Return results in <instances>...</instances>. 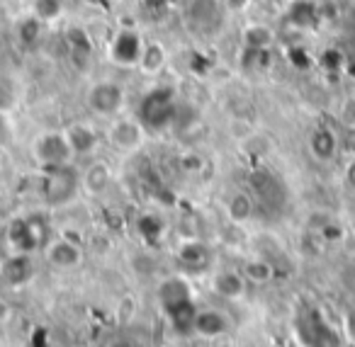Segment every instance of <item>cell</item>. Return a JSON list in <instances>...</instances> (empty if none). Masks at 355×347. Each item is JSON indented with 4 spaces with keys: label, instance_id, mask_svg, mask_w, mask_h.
Returning a JSON list of instances; mask_svg holds the SVG:
<instances>
[{
    "label": "cell",
    "instance_id": "cell-4",
    "mask_svg": "<svg viewBox=\"0 0 355 347\" xmlns=\"http://www.w3.org/2000/svg\"><path fill=\"white\" fill-rule=\"evenodd\" d=\"M6 238L15 253H35L46 245L49 231L40 216H25V219H15L8 226Z\"/></svg>",
    "mask_w": 355,
    "mask_h": 347
},
{
    "label": "cell",
    "instance_id": "cell-2",
    "mask_svg": "<svg viewBox=\"0 0 355 347\" xmlns=\"http://www.w3.org/2000/svg\"><path fill=\"white\" fill-rule=\"evenodd\" d=\"M178 112L175 93L168 85H158V88L148 90L144 95L141 105H139V122L146 127V132H163L173 124Z\"/></svg>",
    "mask_w": 355,
    "mask_h": 347
},
{
    "label": "cell",
    "instance_id": "cell-30",
    "mask_svg": "<svg viewBox=\"0 0 355 347\" xmlns=\"http://www.w3.org/2000/svg\"><path fill=\"white\" fill-rule=\"evenodd\" d=\"M110 347H137V345H134L132 340H117V342H112Z\"/></svg>",
    "mask_w": 355,
    "mask_h": 347
},
{
    "label": "cell",
    "instance_id": "cell-32",
    "mask_svg": "<svg viewBox=\"0 0 355 347\" xmlns=\"http://www.w3.org/2000/svg\"><path fill=\"white\" fill-rule=\"evenodd\" d=\"M353 248H355V240H353Z\"/></svg>",
    "mask_w": 355,
    "mask_h": 347
},
{
    "label": "cell",
    "instance_id": "cell-18",
    "mask_svg": "<svg viewBox=\"0 0 355 347\" xmlns=\"http://www.w3.org/2000/svg\"><path fill=\"white\" fill-rule=\"evenodd\" d=\"M166 49H163L158 42H153V44H146L144 46V54H141V61H139L137 69L141 71L144 75H156L158 71L166 66Z\"/></svg>",
    "mask_w": 355,
    "mask_h": 347
},
{
    "label": "cell",
    "instance_id": "cell-27",
    "mask_svg": "<svg viewBox=\"0 0 355 347\" xmlns=\"http://www.w3.org/2000/svg\"><path fill=\"white\" fill-rule=\"evenodd\" d=\"M324 64L329 66V71H338L340 69V54H338V51H334V49L326 51V54H324Z\"/></svg>",
    "mask_w": 355,
    "mask_h": 347
},
{
    "label": "cell",
    "instance_id": "cell-31",
    "mask_svg": "<svg viewBox=\"0 0 355 347\" xmlns=\"http://www.w3.org/2000/svg\"><path fill=\"white\" fill-rule=\"evenodd\" d=\"M8 287V282H6V274H3V267H0V292Z\"/></svg>",
    "mask_w": 355,
    "mask_h": 347
},
{
    "label": "cell",
    "instance_id": "cell-26",
    "mask_svg": "<svg viewBox=\"0 0 355 347\" xmlns=\"http://www.w3.org/2000/svg\"><path fill=\"white\" fill-rule=\"evenodd\" d=\"M40 17H27V20H22L20 22V27H17V37H20L22 42H25V44H32V42H37L40 39Z\"/></svg>",
    "mask_w": 355,
    "mask_h": 347
},
{
    "label": "cell",
    "instance_id": "cell-1",
    "mask_svg": "<svg viewBox=\"0 0 355 347\" xmlns=\"http://www.w3.org/2000/svg\"><path fill=\"white\" fill-rule=\"evenodd\" d=\"M156 294L178 335H190L195 326V316H198V308H195L193 287L188 284V279H183V277L163 279V282L158 284Z\"/></svg>",
    "mask_w": 355,
    "mask_h": 347
},
{
    "label": "cell",
    "instance_id": "cell-25",
    "mask_svg": "<svg viewBox=\"0 0 355 347\" xmlns=\"http://www.w3.org/2000/svg\"><path fill=\"white\" fill-rule=\"evenodd\" d=\"M336 117H338L340 129H355V95H348V98L340 100Z\"/></svg>",
    "mask_w": 355,
    "mask_h": 347
},
{
    "label": "cell",
    "instance_id": "cell-29",
    "mask_svg": "<svg viewBox=\"0 0 355 347\" xmlns=\"http://www.w3.org/2000/svg\"><path fill=\"white\" fill-rule=\"evenodd\" d=\"M8 318H10V303L0 296V323H6Z\"/></svg>",
    "mask_w": 355,
    "mask_h": 347
},
{
    "label": "cell",
    "instance_id": "cell-7",
    "mask_svg": "<svg viewBox=\"0 0 355 347\" xmlns=\"http://www.w3.org/2000/svg\"><path fill=\"white\" fill-rule=\"evenodd\" d=\"M144 46L146 44L137 30H119L110 42V59L122 69H134L141 61Z\"/></svg>",
    "mask_w": 355,
    "mask_h": 347
},
{
    "label": "cell",
    "instance_id": "cell-24",
    "mask_svg": "<svg viewBox=\"0 0 355 347\" xmlns=\"http://www.w3.org/2000/svg\"><path fill=\"white\" fill-rule=\"evenodd\" d=\"M246 277L251 279V282H256V284L268 282V279H272V265L268 263V260H263V258L251 260V263L246 265Z\"/></svg>",
    "mask_w": 355,
    "mask_h": 347
},
{
    "label": "cell",
    "instance_id": "cell-21",
    "mask_svg": "<svg viewBox=\"0 0 355 347\" xmlns=\"http://www.w3.org/2000/svg\"><path fill=\"white\" fill-rule=\"evenodd\" d=\"M110 180H112V175H110V168L105 166V163H93L83 175V185L88 187V192H93V195H100V192L107 190Z\"/></svg>",
    "mask_w": 355,
    "mask_h": 347
},
{
    "label": "cell",
    "instance_id": "cell-9",
    "mask_svg": "<svg viewBox=\"0 0 355 347\" xmlns=\"http://www.w3.org/2000/svg\"><path fill=\"white\" fill-rule=\"evenodd\" d=\"M251 187H253V195L256 199L261 202L263 206L268 209H280L285 204V185L277 175H272L270 170H256L251 175Z\"/></svg>",
    "mask_w": 355,
    "mask_h": 347
},
{
    "label": "cell",
    "instance_id": "cell-3",
    "mask_svg": "<svg viewBox=\"0 0 355 347\" xmlns=\"http://www.w3.org/2000/svg\"><path fill=\"white\" fill-rule=\"evenodd\" d=\"M80 187L78 172L71 168V163L56 168H44V180H42V195L49 206H66L76 199Z\"/></svg>",
    "mask_w": 355,
    "mask_h": 347
},
{
    "label": "cell",
    "instance_id": "cell-12",
    "mask_svg": "<svg viewBox=\"0 0 355 347\" xmlns=\"http://www.w3.org/2000/svg\"><path fill=\"white\" fill-rule=\"evenodd\" d=\"M309 153L321 163H329L336 158V153L340 151V143H338V132H334L331 127L326 124H319V127L311 129L309 134Z\"/></svg>",
    "mask_w": 355,
    "mask_h": 347
},
{
    "label": "cell",
    "instance_id": "cell-6",
    "mask_svg": "<svg viewBox=\"0 0 355 347\" xmlns=\"http://www.w3.org/2000/svg\"><path fill=\"white\" fill-rule=\"evenodd\" d=\"M35 158L42 168L66 166L73 158V151L69 146V139L64 132H46L35 141Z\"/></svg>",
    "mask_w": 355,
    "mask_h": 347
},
{
    "label": "cell",
    "instance_id": "cell-15",
    "mask_svg": "<svg viewBox=\"0 0 355 347\" xmlns=\"http://www.w3.org/2000/svg\"><path fill=\"white\" fill-rule=\"evenodd\" d=\"M229 330V318L224 316L222 311L217 308H202L198 311L195 316V326H193V332L202 337H219Z\"/></svg>",
    "mask_w": 355,
    "mask_h": 347
},
{
    "label": "cell",
    "instance_id": "cell-10",
    "mask_svg": "<svg viewBox=\"0 0 355 347\" xmlns=\"http://www.w3.org/2000/svg\"><path fill=\"white\" fill-rule=\"evenodd\" d=\"M185 17H188L190 27L209 32L222 22V8L217 0H190L185 8Z\"/></svg>",
    "mask_w": 355,
    "mask_h": 347
},
{
    "label": "cell",
    "instance_id": "cell-5",
    "mask_svg": "<svg viewBox=\"0 0 355 347\" xmlns=\"http://www.w3.org/2000/svg\"><path fill=\"white\" fill-rule=\"evenodd\" d=\"M88 107L100 117H117L124 107V88L114 80H100L90 85Z\"/></svg>",
    "mask_w": 355,
    "mask_h": 347
},
{
    "label": "cell",
    "instance_id": "cell-16",
    "mask_svg": "<svg viewBox=\"0 0 355 347\" xmlns=\"http://www.w3.org/2000/svg\"><path fill=\"white\" fill-rule=\"evenodd\" d=\"M212 289L224 299H239L246 292V279L232 269H222L212 277Z\"/></svg>",
    "mask_w": 355,
    "mask_h": 347
},
{
    "label": "cell",
    "instance_id": "cell-22",
    "mask_svg": "<svg viewBox=\"0 0 355 347\" xmlns=\"http://www.w3.org/2000/svg\"><path fill=\"white\" fill-rule=\"evenodd\" d=\"M290 20L297 27H314L316 20H319V10L314 8V3L302 0V3H295V8L290 10Z\"/></svg>",
    "mask_w": 355,
    "mask_h": 347
},
{
    "label": "cell",
    "instance_id": "cell-14",
    "mask_svg": "<svg viewBox=\"0 0 355 347\" xmlns=\"http://www.w3.org/2000/svg\"><path fill=\"white\" fill-rule=\"evenodd\" d=\"M66 139H69V146L73 151V156H90V153L98 148V134L90 124L76 122L71 127H66Z\"/></svg>",
    "mask_w": 355,
    "mask_h": 347
},
{
    "label": "cell",
    "instance_id": "cell-13",
    "mask_svg": "<svg viewBox=\"0 0 355 347\" xmlns=\"http://www.w3.org/2000/svg\"><path fill=\"white\" fill-rule=\"evenodd\" d=\"M3 274H6L8 287H25L35 277V260L32 253H15L0 265Z\"/></svg>",
    "mask_w": 355,
    "mask_h": 347
},
{
    "label": "cell",
    "instance_id": "cell-20",
    "mask_svg": "<svg viewBox=\"0 0 355 347\" xmlns=\"http://www.w3.org/2000/svg\"><path fill=\"white\" fill-rule=\"evenodd\" d=\"M275 42L272 37V30L266 25H248L243 30V46L246 49H253V51H268Z\"/></svg>",
    "mask_w": 355,
    "mask_h": 347
},
{
    "label": "cell",
    "instance_id": "cell-8",
    "mask_svg": "<svg viewBox=\"0 0 355 347\" xmlns=\"http://www.w3.org/2000/svg\"><path fill=\"white\" fill-rule=\"evenodd\" d=\"M146 139V127L139 117H117L110 127V143L122 153H134Z\"/></svg>",
    "mask_w": 355,
    "mask_h": 347
},
{
    "label": "cell",
    "instance_id": "cell-28",
    "mask_svg": "<svg viewBox=\"0 0 355 347\" xmlns=\"http://www.w3.org/2000/svg\"><path fill=\"white\" fill-rule=\"evenodd\" d=\"M345 185L355 192V158L348 163V166H345Z\"/></svg>",
    "mask_w": 355,
    "mask_h": 347
},
{
    "label": "cell",
    "instance_id": "cell-19",
    "mask_svg": "<svg viewBox=\"0 0 355 347\" xmlns=\"http://www.w3.org/2000/svg\"><path fill=\"white\" fill-rule=\"evenodd\" d=\"M178 258H180L183 265H188V267L205 269L209 265V250H207V245L200 243V240H190V243H185L183 248H180Z\"/></svg>",
    "mask_w": 355,
    "mask_h": 347
},
{
    "label": "cell",
    "instance_id": "cell-23",
    "mask_svg": "<svg viewBox=\"0 0 355 347\" xmlns=\"http://www.w3.org/2000/svg\"><path fill=\"white\" fill-rule=\"evenodd\" d=\"M32 12H35V17H40L44 22L59 20L61 12H64V0H35Z\"/></svg>",
    "mask_w": 355,
    "mask_h": 347
},
{
    "label": "cell",
    "instance_id": "cell-17",
    "mask_svg": "<svg viewBox=\"0 0 355 347\" xmlns=\"http://www.w3.org/2000/svg\"><path fill=\"white\" fill-rule=\"evenodd\" d=\"M253 211H256V202H253L251 195H246V192H236V195L229 197L227 214L234 224H243V221H248L253 216Z\"/></svg>",
    "mask_w": 355,
    "mask_h": 347
},
{
    "label": "cell",
    "instance_id": "cell-11",
    "mask_svg": "<svg viewBox=\"0 0 355 347\" xmlns=\"http://www.w3.org/2000/svg\"><path fill=\"white\" fill-rule=\"evenodd\" d=\"M46 260L59 269H73L83 260V250L71 238H54L46 243Z\"/></svg>",
    "mask_w": 355,
    "mask_h": 347
}]
</instances>
